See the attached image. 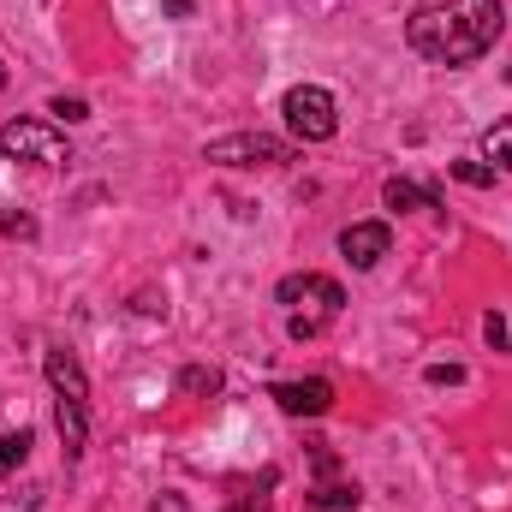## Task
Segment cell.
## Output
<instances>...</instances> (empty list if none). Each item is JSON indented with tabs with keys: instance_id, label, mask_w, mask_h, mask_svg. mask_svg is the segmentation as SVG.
Wrapping results in <instances>:
<instances>
[{
	"instance_id": "1",
	"label": "cell",
	"mask_w": 512,
	"mask_h": 512,
	"mask_svg": "<svg viewBox=\"0 0 512 512\" xmlns=\"http://www.w3.org/2000/svg\"><path fill=\"white\" fill-rule=\"evenodd\" d=\"M507 30L501 0H447V6H423L405 24L411 54H423L429 66H471L483 60Z\"/></svg>"
},
{
	"instance_id": "2",
	"label": "cell",
	"mask_w": 512,
	"mask_h": 512,
	"mask_svg": "<svg viewBox=\"0 0 512 512\" xmlns=\"http://www.w3.org/2000/svg\"><path fill=\"white\" fill-rule=\"evenodd\" d=\"M203 161H215V167H286V161H298V143L268 137V131H227V137L203 143Z\"/></svg>"
},
{
	"instance_id": "3",
	"label": "cell",
	"mask_w": 512,
	"mask_h": 512,
	"mask_svg": "<svg viewBox=\"0 0 512 512\" xmlns=\"http://www.w3.org/2000/svg\"><path fill=\"white\" fill-rule=\"evenodd\" d=\"M280 114H286V131L298 143H328L340 131V108H334V96L322 84H292L280 96Z\"/></svg>"
},
{
	"instance_id": "4",
	"label": "cell",
	"mask_w": 512,
	"mask_h": 512,
	"mask_svg": "<svg viewBox=\"0 0 512 512\" xmlns=\"http://www.w3.org/2000/svg\"><path fill=\"white\" fill-rule=\"evenodd\" d=\"M0 155H12V161H36V167H60V161H72L66 137L48 126V120H6V126H0Z\"/></svg>"
},
{
	"instance_id": "5",
	"label": "cell",
	"mask_w": 512,
	"mask_h": 512,
	"mask_svg": "<svg viewBox=\"0 0 512 512\" xmlns=\"http://www.w3.org/2000/svg\"><path fill=\"white\" fill-rule=\"evenodd\" d=\"M274 304H286V310H310L316 322H328V316H340L346 292H340V280H328V274H286V280L274 286Z\"/></svg>"
},
{
	"instance_id": "6",
	"label": "cell",
	"mask_w": 512,
	"mask_h": 512,
	"mask_svg": "<svg viewBox=\"0 0 512 512\" xmlns=\"http://www.w3.org/2000/svg\"><path fill=\"white\" fill-rule=\"evenodd\" d=\"M268 399L286 417H328L334 411V382H322V376H310V382H274Z\"/></svg>"
},
{
	"instance_id": "7",
	"label": "cell",
	"mask_w": 512,
	"mask_h": 512,
	"mask_svg": "<svg viewBox=\"0 0 512 512\" xmlns=\"http://www.w3.org/2000/svg\"><path fill=\"white\" fill-rule=\"evenodd\" d=\"M387 251H393V233H387V221H352V227L340 233V256H346L352 268H376Z\"/></svg>"
},
{
	"instance_id": "8",
	"label": "cell",
	"mask_w": 512,
	"mask_h": 512,
	"mask_svg": "<svg viewBox=\"0 0 512 512\" xmlns=\"http://www.w3.org/2000/svg\"><path fill=\"white\" fill-rule=\"evenodd\" d=\"M42 370H48L54 399H78V405H90V376H84L78 352H66V346H48V352H42Z\"/></svg>"
},
{
	"instance_id": "9",
	"label": "cell",
	"mask_w": 512,
	"mask_h": 512,
	"mask_svg": "<svg viewBox=\"0 0 512 512\" xmlns=\"http://www.w3.org/2000/svg\"><path fill=\"white\" fill-rule=\"evenodd\" d=\"M54 423H60L66 465H78V459H84V441H90V405H78V399H54Z\"/></svg>"
},
{
	"instance_id": "10",
	"label": "cell",
	"mask_w": 512,
	"mask_h": 512,
	"mask_svg": "<svg viewBox=\"0 0 512 512\" xmlns=\"http://www.w3.org/2000/svg\"><path fill=\"white\" fill-rule=\"evenodd\" d=\"M382 203L393 209V215H411V209H441V197H435V191H423V185H411V179H399V173L382 185Z\"/></svg>"
},
{
	"instance_id": "11",
	"label": "cell",
	"mask_w": 512,
	"mask_h": 512,
	"mask_svg": "<svg viewBox=\"0 0 512 512\" xmlns=\"http://www.w3.org/2000/svg\"><path fill=\"white\" fill-rule=\"evenodd\" d=\"M358 483H316L310 489V512H358Z\"/></svg>"
},
{
	"instance_id": "12",
	"label": "cell",
	"mask_w": 512,
	"mask_h": 512,
	"mask_svg": "<svg viewBox=\"0 0 512 512\" xmlns=\"http://www.w3.org/2000/svg\"><path fill=\"white\" fill-rule=\"evenodd\" d=\"M483 161L495 173H512V120H495V126L483 131Z\"/></svg>"
},
{
	"instance_id": "13",
	"label": "cell",
	"mask_w": 512,
	"mask_h": 512,
	"mask_svg": "<svg viewBox=\"0 0 512 512\" xmlns=\"http://www.w3.org/2000/svg\"><path fill=\"white\" fill-rule=\"evenodd\" d=\"M179 393L215 399V393H221V370H215V364H185V370H179Z\"/></svg>"
},
{
	"instance_id": "14",
	"label": "cell",
	"mask_w": 512,
	"mask_h": 512,
	"mask_svg": "<svg viewBox=\"0 0 512 512\" xmlns=\"http://www.w3.org/2000/svg\"><path fill=\"white\" fill-rule=\"evenodd\" d=\"M447 173H453L459 185H471V191H489V185L501 179V173H495L489 161H471V155H465V161H447Z\"/></svg>"
},
{
	"instance_id": "15",
	"label": "cell",
	"mask_w": 512,
	"mask_h": 512,
	"mask_svg": "<svg viewBox=\"0 0 512 512\" xmlns=\"http://www.w3.org/2000/svg\"><path fill=\"white\" fill-rule=\"evenodd\" d=\"M30 447H36L30 429H6V435H0V471H18V465L30 459Z\"/></svg>"
},
{
	"instance_id": "16",
	"label": "cell",
	"mask_w": 512,
	"mask_h": 512,
	"mask_svg": "<svg viewBox=\"0 0 512 512\" xmlns=\"http://www.w3.org/2000/svg\"><path fill=\"white\" fill-rule=\"evenodd\" d=\"M48 114H54V120H66V126H78V120H90V102H84V96H54V102H48Z\"/></svg>"
},
{
	"instance_id": "17",
	"label": "cell",
	"mask_w": 512,
	"mask_h": 512,
	"mask_svg": "<svg viewBox=\"0 0 512 512\" xmlns=\"http://www.w3.org/2000/svg\"><path fill=\"white\" fill-rule=\"evenodd\" d=\"M0 239H36V221H30V215H12V209H6V215H0Z\"/></svg>"
},
{
	"instance_id": "18",
	"label": "cell",
	"mask_w": 512,
	"mask_h": 512,
	"mask_svg": "<svg viewBox=\"0 0 512 512\" xmlns=\"http://www.w3.org/2000/svg\"><path fill=\"white\" fill-rule=\"evenodd\" d=\"M483 340H489V346H495V352H507V316H501V310H489V316H483Z\"/></svg>"
},
{
	"instance_id": "19",
	"label": "cell",
	"mask_w": 512,
	"mask_h": 512,
	"mask_svg": "<svg viewBox=\"0 0 512 512\" xmlns=\"http://www.w3.org/2000/svg\"><path fill=\"white\" fill-rule=\"evenodd\" d=\"M423 382H429V387H453V382H465V370H459V364H429V370H423Z\"/></svg>"
},
{
	"instance_id": "20",
	"label": "cell",
	"mask_w": 512,
	"mask_h": 512,
	"mask_svg": "<svg viewBox=\"0 0 512 512\" xmlns=\"http://www.w3.org/2000/svg\"><path fill=\"white\" fill-rule=\"evenodd\" d=\"M42 507V489H18V501H0V512H36Z\"/></svg>"
},
{
	"instance_id": "21",
	"label": "cell",
	"mask_w": 512,
	"mask_h": 512,
	"mask_svg": "<svg viewBox=\"0 0 512 512\" xmlns=\"http://www.w3.org/2000/svg\"><path fill=\"white\" fill-rule=\"evenodd\" d=\"M334 465H340V459H334L328 447H316V477H334Z\"/></svg>"
},
{
	"instance_id": "22",
	"label": "cell",
	"mask_w": 512,
	"mask_h": 512,
	"mask_svg": "<svg viewBox=\"0 0 512 512\" xmlns=\"http://www.w3.org/2000/svg\"><path fill=\"white\" fill-rule=\"evenodd\" d=\"M227 512H268V501H262V495H245V501H233Z\"/></svg>"
},
{
	"instance_id": "23",
	"label": "cell",
	"mask_w": 512,
	"mask_h": 512,
	"mask_svg": "<svg viewBox=\"0 0 512 512\" xmlns=\"http://www.w3.org/2000/svg\"><path fill=\"white\" fill-rule=\"evenodd\" d=\"M149 512H185V501L179 495H161V501H149Z\"/></svg>"
},
{
	"instance_id": "24",
	"label": "cell",
	"mask_w": 512,
	"mask_h": 512,
	"mask_svg": "<svg viewBox=\"0 0 512 512\" xmlns=\"http://www.w3.org/2000/svg\"><path fill=\"white\" fill-rule=\"evenodd\" d=\"M161 6H167L173 18H191V0H161Z\"/></svg>"
},
{
	"instance_id": "25",
	"label": "cell",
	"mask_w": 512,
	"mask_h": 512,
	"mask_svg": "<svg viewBox=\"0 0 512 512\" xmlns=\"http://www.w3.org/2000/svg\"><path fill=\"white\" fill-rule=\"evenodd\" d=\"M0 90H6V60H0Z\"/></svg>"
}]
</instances>
